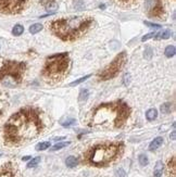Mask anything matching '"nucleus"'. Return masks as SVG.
<instances>
[{
    "instance_id": "obj_20",
    "label": "nucleus",
    "mask_w": 176,
    "mask_h": 177,
    "mask_svg": "<svg viewBox=\"0 0 176 177\" xmlns=\"http://www.w3.org/2000/svg\"><path fill=\"white\" fill-rule=\"evenodd\" d=\"M50 148V143L49 141H43V143H39L36 146V150L37 151H43V150H46Z\"/></svg>"
},
{
    "instance_id": "obj_1",
    "label": "nucleus",
    "mask_w": 176,
    "mask_h": 177,
    "mask_svg": "<svg viewBox=\"0 0 176 177\" xmlns=\"http://www.w3.org/2000/svg\"><path fill=\"white\" fill-rule=\"evenodd\" d=\"M41 129V123L37 112L25 109L14 114L6 125V137L11 143L28 140L36 137Z\"/></svg>"
},
{
    "instance_id": "obj_19",
    "label": "nucleus",
    "mask_w": 176,
    "mask_h": 177,
    "mask_svg": "<svg viewBox=\"0 0 176 177\" xmlns=\"http://www.w3.org/2000/svg\"><path fill=\"white\" fill-rule=\"evenodd\" d=\"M41 30H43V25L39 23H36V24H33L30 27V33L31 34H37V33H39Z\"/></svg>"
},
{
    "instance_id": "obj_15",
    "label": "nucleus",
    "mask_w": 176,
    "mask_h": 177,
    "mask_svg": "<svg viewBox=\"0 0 176 177\" xmlns=\"http://www.w3.org/2000/svg\"><path fill=\"white\" fill-rule=\"evenodd\" d=\"M45 7H46L47 11L51 12V13H53V12H55L58 10V5L55 2V1H53V0H52V1H49V2L45 6Z\"/></svg>"
},
{
    "instance_id": "obj_17",
    "label": "nucleus",
    "mask_w": 176,
    "mask_h": 177,
    "mask_svg": "<svg viewBox=\"0 0 176 177\" xmlns=\"http://www.w3.org/2000/svg\"><path fill=\"white\" fill-rule=\"evenodd\" d=\"M171 30H163V32H160L158 35L156 36V38L157 39H167V38H170L171 37Z\"/></svg>"
},
{
    "instance_id": "obj_3",
    "label": "nucleus",
    "mask_w": 176,
    "mask_h": 177,
    "mask_svg": "<svg viewBox=\"0 0 176 177\" xmlns=\"http://www.w3.org/2000/svg\"><path fill=\"white\" fill-rule=\"evenodd\" d=\"M129 115V108L122 101L104 103L96 109L92 116L95 125H112L120 127Z\"/></svg>"
},
{
    "instance_id": "obj_6",
    "label": "nucleus",
    "mask_w": 176,
    "mask_h": 177,
    "mask_svg": "<svg viewBox=\"0 0 176 177\" xmlns=\"http://www.w3.org/2000/svg\"><path fill=\"white\" fill-rule=\"evenodd\" d=\"M119 153L117 145H99L88 154V161L97 166L105 165L111 162Z\"/></svg>"
},
{
    "instance_id": "obj_5",
    "label": "nucleus",
    "mask_w": 176,
    "mask_h": 177,
    "mask_svg": "<svg viewBox=\"0 0 176 177\" xmlns=\"http://www.w3.org/2000/svg\"><path fill=\"white\" fill-rule=\"evenodd\" d=\"M0 64V83L7 87H15L21 83L25 72V63L13 61H1Z\"/></svg>"
},
{
    "instance_id": "obj_27",
    "label": "nucleus",
    "mask_w": 176,
    "mask_h": 177,
    "mask_svg": "<svg viewBox=\"0 0 176 177\" xmlns=\"http://www.w3.org/2000/svg\"><path fill=\"white\" fill-rule=\"evenodd\" d=\"M40 162V158L39 156H37V158H34V159H32L30 162L27 163V167H35V166L38 165V163Z\"/></svg>"
},
{
    "instance_id": "obj_26",
    "label": "nucleus",
    "mask_w": 176,
    "mask_h": 177,
    "mask_svg": "<svg viewBox=\"0 0 176 177\" xmlns=\"http://www.w3.org/2000/svg\"><path fill=\"white\" fill-rule=\"evenodd\" d=\"M69 145H70L69 141H67V143H57V145H55L52 148H51V151H57V150H60V149H62V148H64V147H68Z\"/></svg>"
},
{
    "instance_id": "obj_33",
    "label": "nucleus",
    "mask_w": 176,
    "mask_h": 177,
    "mask_svg": "<svg viewBox=\"0 0 176 177\" xmlns=\"http://www.w3.org/2000/svg\"><path fill=\"white\" fill-rule=\"evenodd\" d=\"M0 177H13V176H12V174L9 172H2V173H0Z\"/></svg>"
},
{
    "instance_id": "obj_28",
    "label": "nucleus",
    "mask_w": 176,
    "mask_h": 177,
    "mask_svg": "<svg viewBox=\"0 0 176 177\" xmlns=\"http://www.w3.org/2000/svg\"><path fill=\"white\" fill-rule=\"evenodd\" d=\"M90 77V75H86V76H84V77H82V78H80V79H77V81H74V82H72L71 84H70V86L71 87H73V86H76V85H78V84H80V83H84L85 81H87L88 78Z\"/></svg>"
},
{
    "instance_id": "obj_24",
    "label": "nucleus",
    "mask_w": 176,
    "mask_h": 177,
    "mask_svg": "<svg viewBox=\"0 0 176 177\" xmlns=\"http://www.w3.org/2000/svg\"><path fill=\"white\" fill-rule=\"evenodd\" d=\"M138 161H139V164L141 166H146V165H148V163H149L148 156H147L146 154H140L139 158H138Z\"/></svg>"
},
{
    "instance_id": "obj_31",
    "label": "nucleus",
    "mask_w": 176,
    "mask_h": 177,
    "mask_svg": "<svg viewBox=\"0 0 176 177\" xmlns=\"http://www.w3.org/2000/svg\"><path fill=\"white\" fill-rule=\"evenodd\" d=\"M115 174H117V177H125V171L122 170V168H119V170H117Z\"/></svg>"
},
{
    "instance_id": "obj_10",
    "label": "nucleus",
    "mask_w": 176,
    "mask_h": 177,
    "mask_svg": "<svg viewBox=\"0 0 176 177\" xmlns=\"http://www.w3.org/2000/svg\"><path fill=\"white\" fill-rule=\"evenodd\" d=\"M115 5H117L119 7L122 8H129L135 6L139 0H112Z\"/></svg>"
},
{
    "instance_id": "obj_12",
    "label": "nucleus",
    "mask_w": 176,
    "mask_h": 177,
    "mask_svg": "<svg viewBox=\"0 0 176 177\" xmlns=\"http://www.w3.org/2000/svg\"><path fill=\"white\" fill-rule=\"evenodd\" d=\"M163 173V163L162 161H158L154 166V171H153V177H162Z\"/></svg>"
},
{
    "instance_id": "obj_25",
    "label": "nucleus",
    "mask_w": 176,
    "mask_h": 177,
    "mask_svg": "<svg viewBox=\"0 0 176 177\" xmlns=\"http://www.w3.org/2000/svg\"><path fill=\"white\" fill-rule=\"evenodd\" d=\"M169 171L170 173H172L173 176H175V173H176V163H175V158L172 159V161H170L169 163Z\"/></svg>"
},
{
    "instance_id": "obj_18",
    "label": "nucleus",
    "mask_w": 176,
    "mask_h": 177,
    "mask_svg": "<svg viewBox=\"0 0 176 177\" xmlns=\"http://www.w3.org/2000/svg\"><path fill=\"white\" fill-rule=\"evenodd\" d=\"M23 32H24V27L22 25H20V24H16L13 27V30H12V34H13L14 36H20V35L23 34Z\"/></svg>"
},
{
    "instance_id": "obj_23",
    "label": "nucleus",
    "mask_w": 176,
    "mask_h": 177,
    "mask_svg": "<svg viewBox=\"0 0 176 177\" xmlns=\"http://www.w3.org/2000/svg\"><path fill=\"white\" fill-rule=\"evenodd\" d=\"M172 110V104L170 103V102H165V103H163L162 106H161V112L162 113H165V114H167V113H170Z\"/></svg>"
},
{
    "instance_id": "obj_8",
    "label": "nucleus",
    "mask_w": 176,
    "mask_h": 177,
    "mask_svg": "<svg viewBox=\"0 0 176 177\" xmlns=\"http://www.w3.org/2000/svg\"><path fill=\"white\" fill-rule=\"evenodd\" d=\"M31 0H0V12L15 14L23 11Z\"/></svg>"
},
{
    "instance_id": "obj_2",
    "label": "nucleus",
    "mask_w": 176,
    "mask_h": 177,
    "mask_svg": "<svg viewBox=\"0 0 176 177\" xmlns=\"http://www.w3.org/2000/svg\"><path fill=\"white\" fill-rule=\"evenodd\" d=\"M92 20L89 16H73L59 18L50 23V30L58 38L64 42H72L82 37L92 26Z\"/></svg>"
},
{
    "instance_id": "obj_7",
    "label": "nucleus",
    "mask_w": 176,
    "mask_h": 177,
    "mask_svg": "<svg viewBox=\"0 0 176 177\" xmlns=\"http://www.w3.org/2000/svg\"><path fill=\"white\" fill-rule=\"evenodd\" d=\"M126 60H127V54H126L125 51L119 53V54L115 57L114 60L99 74V78H100L101 81H108L110 78L115 77L124 67Z\"/></svg>"
},
{
    "instance_id": "obj_9",
    "label": "nucleus",
    "mask_w": 176,
    "mask_h": 177,
    "mask_svg": "<svg viewBox=\"0 0 176 177\" xmlns=\"http://www.w3.org/2000/svg\"><path fill=\"white\" fill-rule=\"evenodd\" d=\"M147 11L150 18H162L165 15L163 0H147Z\"/></svg>"
},
{
    "instance_id": "obj_22",
    "label": "nucleus",
    "mask_w": 176,
    "mask_h": 177,
    "mask_svg": "<svg viewBox=\"0 0 176 177\" xmlns=\"http://www.w3.org/2000/svg\"><path fill=\"white\" fill-rule=\"evenodd\" d=\"M88 96H89V92H88V90L87 89L80 90L78 100H80V101H86V100L88 99Z\"/></svg>"
},
{
    "instance_id": "obj_4",
    "label": "nucleus",
    "mask_w": 176,
    "mask_h": 177,
    "mask_svg": "<svg viewBox=\"0 0 176 177\" xmlns=\"http://www.w3.org/2000/svg\"><path fill=\"white\" fill-rule=\"evenodd\" d=\"M70 67V58L68 52L58 53L47 58L43 69V78L48 82H59L67 75Z\"/></svg>"
},
{
    "instance_id": "obj_37",
    "label": "nucleus",
    "mask_w": 176,
    "mask_h": 177,
    "mask_svg": "<svg viewBox=\"0 0 176 177\" xmlns=\"http://www.w3.org/2000/svg\"><path fill=\"white\" fill-rule=\"evenodd\" d=\"M0 155H1V153H0Z\"/></svg>"
},
{
    "instance_id": "obj_16",
    "label": "nucleus",
    "mask_w": 176,
    "mask_h": 177,
    "mask_svg": "<svg viewBox=\"0 0 176 177\" xmlns=\"http://www.w3.org/2000/svg\"><path fill=\"white\" fill-rule=\"evenodd\" d=\"M175 53H176V49H175V47H174V46H167L166 49H165V51H164L165 57H167V58L174 57V55H175Z\"/></svg>"
},
{
    "instance_id": "obj_11",
    "label": "nucleus",
    "mask_w": 176,
    "mask_h": 177,
    "mask_svg": "<svg viewBox=\"0 0 176 177\" xmlns=\"http://www.w3.org/2000/svg\"><path fill=\"white\" fill-rule=\"evenodd\" d=\"M162 143H163L162 137H157V138H154L150 143V145H149V150H150V151H154V150H157L158 148H160V146L162 145Z\"/></svg>"
},
{
    "instance_id": "obj_34",
    "label": "nucleus",
    "mask_w": 176,
    "mask_h": 177,
    "mask_svg": "<svg viewBox=\"0 0 176 177\" xmlns=\"http://www.w3.org/2000/svg\"><path fill=\"white\" fill-rule=\"evenodd\" d=\"M0 103H5V99H3V96L2 95H0ZM2 106H0V114H1V112H2Z\"/></svg>"
},
{
    "instance_id": "obj_30",
    "label": "nucleus",
    "mask_w": 176,
    "mask_h": 177,
    "mask_svg": "<svg viewBox=\"0 0 176 177\" xmlns=\"http://www.w3.org/2000/svg\"><path fill=\"white\" fill-rule=\"evenodd\" d=\"M154 36H156V34H154V33H150V34L145 35V36L141 38V40H142V42H146V40H148V39L152 38V37H154Z\"/></svg>"
},
{
    "instance_id": "obj_29",
    "label": "nucleus",
    "mask_w": 176,
    "mask_h": 177,
    "mask_svg": "<svg viewBox=\"0 0 176 177\" xmlns=\"http://www.w3.org/2000/svg\"><path fill=\"white\" fill-rule=\"evenodd\" d=\"M152 55H153V51L148 47V48L145 50V58H146V59H151Z\"/></svg>"
},
{
    "instance_id": "obj_32",
    "label": "nucleus",
    "mask_w": 176,
    "mask_h": 177,
    "mask_svg": "<svg viewBox=\"0 0 176 177\" xmlns=\"http://www.w3.org/2000/svg\"><path fill=\"white\" fill-rule=\"evenodd\" d=\"M145 24H146L147 26H149V27L161 28V25H159V24H153V23H150V22H145Z\"/></svg>"
},
{
    "instance_id": "obj_36",
    "label": "nucleus",
    "mask_w": 176,
    "mask_h": 177,
    "mask_svg": "<svg viewBox=\"0 0 176 177\" xmlns=\"http://www.w3.org/2000/svg\"><path fill=\"white\" fill-rule=\"evenodd\" d=\"M31 159V156H24L23 158V161H27V160Z\"/></svg>"
},
{
    "instance_id": "obj_14",
    "label": "nucleus",
    "mask_w": 176,
    "mask_h": 177,
    "mask_svg": "<svg viewBox=\"0 0 176 177\" xmlns=\"http://www.w3.org/2000/svg\"><path fill=\"white\" fill-rule=\"evenodd\" d=\"M65 164H67V166L70 168L75 167V166L78 164L77 158H75V156H69V158L67 159V161H65Z\"/></svg>"
},
{
    "instance_id": "obj_13",
    "label": "nucleus",
    "mask_w": 176,
    "mask_h": 177,
    "mask_svg": "<svg viewBox=\"0 0 176 177\" xmlns=\"http://www.w3.org/2000/svg\"><path fill=\"white\" fill-rule=\"evenodd\" d=\"M157 116H158V111H157L154 108L149 109V110L146 112V117L148 121H153L154 119H157Z\"/></svg>"
},
{
    "instance_id": "obj_21",
    "label": "nucleus",
    "mask_w": 176,
    "mask_h": 177,
    "mask_svg": "<svg viewBox=\"0 0 176 177\" xmlns=\"http://www.w3.org/2000/svg\"><path fill=\"white\" fill-rule=\"evenodd\" d=\"M60 124H61L63 127H70V126H72V125L75 124V120H74V119H65V120L61 121Z\"/></svg>"
},
{
    "instance_id": "obj_35",
    "label": "nucleus",
    "mask_w": 176,
    "mask_h": 177,
    "mask_svg": "<svg viewBox=\"0 0 176 177\" xmlns=\"http://www.w3.org/2000/svg\"><path fill=\"white\" fill-rule=\"evenodd\" d=\"M175 138H176V131H172V134H171V139H172V140H175Z\"/></svg>"
}]
</instances>
